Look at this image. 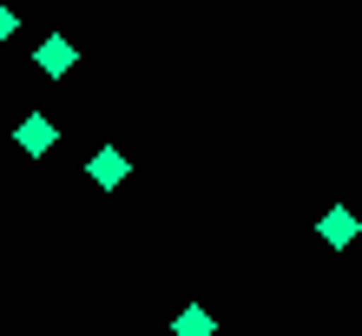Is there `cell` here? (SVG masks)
Wrapping results in <instances>:
<instances>
[{
	"label": "cell",
	"instance_id": "cell-1",
	"mask_svg": "<svg viewBox=\"0 0 362 336\" xmlns=\"http://www.w3.org/2000/svg\"><path fill=\"white\" fill-rule=\"evenodd\" d=\"M33 59H40V73H47V79H66V73H73V40H66V33H47Z\"/></svg>",
	"mask_w": 362,
	"mask_h": 336
},
{
	"label": "cell",
	"instance_id": "cell-2",
	"mask_svg": "<svg viewBox=\"0 0 362 336\" xmlns=\"http://www.w3.org/2000/svg\"><path fill=\"white\" fill-rule=\"evenodd\" d=\"M13 145H20V152H53V145H59V132H53V119H20V132H13Z\"/></svg>",
	"mask_w": 362,
	"mask_h": 336
},
{
	"label": "cell",
	"instance_id": "cell-3",
	"mask_svg": "<svg viewBox=\"0 0 362 336\" xmlns=\"http://www.w3.org/2000/svg\"><path fill=\"white\" fill-rule=\"evenodd\" d=\"M356 212H343V204H336V212H323V244H336V250H343V244H356Z\"/></svg>",
	"mask_w": 362,
	"mask_h": 336
},
{
	"label": "cell",
	"instance_id": "cell-4",
	"mask_svg": "<svg viewBox=\"0 0 362 336\" xmlns=\"http://www.w3.org/2000/svg\"><path fill=\"white\" fill-rule=\"evenodd\" d=\"M93 178H99V185H119V178H125V152H119V145H99Z\"/></svg>",
	"mask_w": 362,
	"mask_h": 336
},
{
	"label": "cell",
	"instance_id": "cell-5",
	"mask_svg": "<svg viewBox=\"0 0 362 336\" xmlns=\"http://www.w3.org/2000/svg\"><path fill=\"white\" fill-rule=\"evenodd\" d=\"M211 330H218V323H211V310H198V303L178 310V336H211Z\"/></svg>",
	"mask_w": 362,
	"mask_h": 336
},
{
	"label": "cell",
	"instance_id": "cell-6",
	"mask_svg": "<svg viewBox=\"0 0 362 336\" xmlns=\"http://www.w3.org/2000/svg\"><path fill=\"white\" fill-rule=\"evenodd\" d=\"M13 33V7H0V40H7Z\"/></svg>",
	"mask_w": 362,
	"mask_h": 336
}]
</instances>
